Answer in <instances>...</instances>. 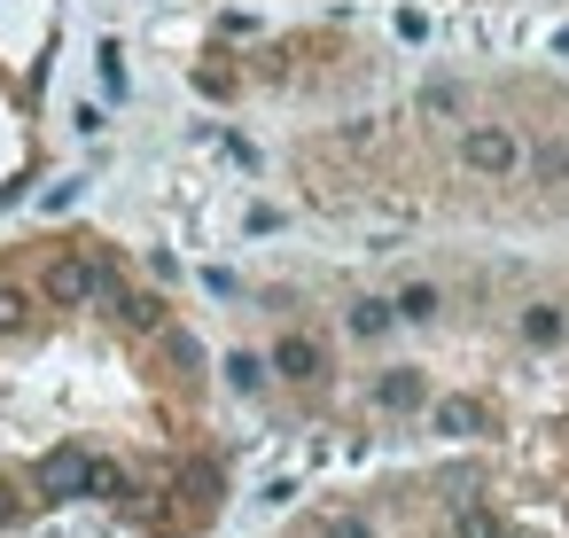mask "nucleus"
<instances>
[{
  "label": "nucleus",
  "mask_w": 569,
  "mask_h": 538,
  "mask_svg": "<svg viewBox=\"0 0 569 538\" xmlns=\"http://www.w3.org/2000/svg\"><path fill=\"white\" fill-rule=\"evenodd\" d=\"M48 87V0H0V196H17Z\"/></svg>",
  "instance_id": "f03ea898"
},
{
  "label": "nucleus",
  "mask_w": 569,
  "mask_h": 538,
  "mask_svg": "<svg viewBox=\"0 0 569 538\" xmlns=\"http://www.w3.org/2000/svg\"><path fill=\"white\" fill-rule=\"evenodd\" d=\"M63 507L141 538H203L227 507L196 328L79 227L0 250V530Z\"/></svg>",
  "instance_id": "f257e3e1"
}]
</instances>
